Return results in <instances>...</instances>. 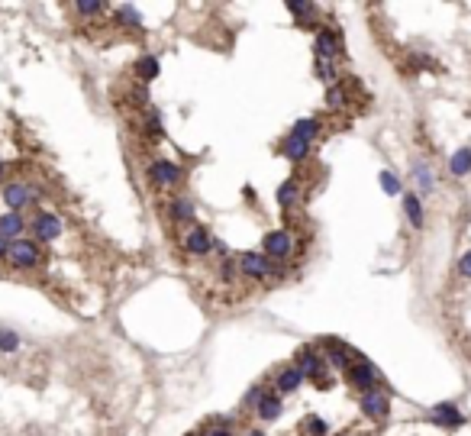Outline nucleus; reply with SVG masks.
<instances>
[{
    "label": "nucleus",
    "instance_id": "nucleus-1",
    "mask_svg": "<svg viewBox=\"0 0 471 436\" xmlns=\"http://www.w3.org/2000/svg\"><path fill=\"white\" fill-rule=\"evenodd\" d=\"M7 265L16 268V272H30V268L42 265V249H39L36 239H16V243L7 246Z\"/></svg>",
    "mask_w": 471,
    "mask_h": 436
},
{
    "label": "nucleus",
    "instance_id": "nucleus-2",
    "mask_svg": "<svg viewBox=\"0 0 471 436\" xmlns=\"http://www.w3.org/2000/svg\"><path fill=\"white\" fill-rule=\"evenodd\" d=\"M297 368H300V375L304 378H313L319 382V388H329V365H326V356L313 346H304V349L297 352Z\"/></svg>",
    "mask_w": 471,
    "mask_h": 436
},
{
    "label": "nucleus",
    "instance_id": "nucleus-3",
    "mask_svg": "<svg viewBox=\"0 0 471 436\" xmlns=\"http://www.w3.org/2000/svg\"><path fill=\"white\" fill-rule=\"evenodd\" d=\"M239 272H243L245 278H252V281H265L268 275L281 278V268H274V262L262 253H243V259H239Z\"/></svg>",
    "mask_w": 471,
    "mask_h": 436
},
{
    "label": "nucleus",
    "instance_id": "nucleus-4",
    "mask_svg": "<svg viewBox=\"0 0 471 436\" xmlns=\"http://www.w3.org/2000/svg\"><path fill=\"white\" fill-rule=\"evenodd\" d=\"M345 382H349L355 391H362V394H365V391H374L378 388V368H374L368 359H355L349 368H345Z\"/></svg>",
    "mask_w": 471,
    "mask_h": 436
},
{
    "label": "nucleus",
    "instance_id": "nucleus-5",
    "mask_svg": "<svg viewBox=\"0 0 471 436\" xmlns=\"http://www.w3.org/2000/svg\"><path fill=\"white\" fill-rule=\"evenodd\" d=\"M262 249L271 262H288L294 255V236H290V230H271L262 239Z\"/></svg>",
    "mask_w": 471,
    "mask_h": 436
},
{
    "label": "nucleus",
    "instance_id": "nucleus-6",
    "mask_svg": "<svg viewBox=\"0 0 471 436\" xmlns=\"http://www.w3.org/2000/svg\"><path fill=\"white\" fill-rule=\"evenodd\" d=\"M358 411L365 413V417H372V420H388L391 417V398L381 388L365 391V394L358 398Z\"/></svg>",
    "mask_w": 471,
    "mask_h": 436
},
{
    "label": "nucleus",
    "instance_id": "nucleus-7",
    "mask_svg": "<svg viewBox=\"0 0 471 436\" xmlns=\"http://www.w3.org/2000/svg\"><path fill=\"white\" fill-rule=\"evenodd\" d=\"M32 200H36V188H30V184H23V181L4 184V204L10 207V214H20V210L30 207Z\"/></svg>",
    "mask_w": 471,
    "mask_h": 436
},
{
    "label": "nucleus",
    "instance_id": "nucleus-8",
    "mask_svg": "<svg viewBox=\"0 0 471 436\" xmlns=\"http://www.w3.org/2000/svg\"><path fill=\"white\" fill-rule=\"evenodd\" d=\"M184 253L188 255H210L213 253V236H210V230H207V226H197V223H194V226H188V233H184Z\"/></svg>",
    "mask_w": 471,
    "mask_h": 436
},
{
    "label": "nucleus",
    "instance_id": "nucleus-9",
    "mask_svg": "<svg viewBox=\"0 0 471 436\" xmlns=\"http://www.w3.org/2000/svg\"><path fill=\"white\" fill-rule=\"evenodd\" d=\"M149 178H152L155 188H175V184H181L184 171L178 169L175 162H168V159H159L149 165Z\"/></svg>",
    "mask_w": 471,
    "mask_h": 436
},
{
    "label": "nucleus",
    "instance_id": "nucleus-10",
    "mask_svg": "<svg viewBox=\"0 0 471 436\" xmlns=\"http://www.w3.org/2000/svg\"><path fill=\"white\" fill-rule=\"evenodd\" d=\"M32 239H36V243H55V239L61 236V220L55 214H36L32 217Z\"/></svg>",
    "mask_w": 471,
    "mask_h": 436
},
{
    "label": "nucleus",
    "instance_id": "nucleus-11",
    "mask_svg": "<svg viewBox=\"0 0 471 436\" xmlns=\"http://www.w3.org/2000/svg\"><path fill=\"white\" fill-rule=\"evenodd\" d=\"M255 417H259L262 423H271L281 417V394L278 391H262L259 404H255Z\"/></svg>",
    "mask_w": 471,
    "mask_h": 436
},
{
    "label": "nucleus",
    "instance_id": "nucleus-12",
    "mask_svg": "<svg viewBox=\"0 0 471 436\" xmlns=\"http://www.w3.org/2000/svg\"><path fill=\"white\" fill-rule=\"evenodd\" d=\"M323 349H326V365L329 368H349L352 362V352L345 343H339V339H323Z\"/></svg>",
    "mask_w": 471,
    "mask_h": 436
},
{
    "label": "nucleus",
    "instance_id": "nucleus-13",
    "mask_svg": "<svg viewBox=\"0 0 471 436\" xmlns=\"http://www.w3.org/2000/svg\"><path fill=\"white\" fill-rule=\"evenodd\" d=\"M300 384H304V375H300L297 365H284L281 372L274 375V391H278V394H294Z\"/></svg>",
    "mask_w": 471,
    "mask_h": 436
},
{
    "label": "nucleus",
    "instance_id": "nucleus-14",
    "mask_svg": "<svg viewBox=\"0 0 471 436\" xmlns=\"http://www.w3.org/2000/svg\"><path fill=\"white\" fill-rule=\"evenodd\" d=\"M429 417H433V423H439V427H448V430H455V427H462V423H465V413L458 411L455 404H448V401H446V404H436Z\"/></svg>",
    "mask_w": 471,
    "mask_h": 436
},
{
    "label": "nucleus",
    "instance_id": "nucleus-15",
    "mask_svg": "<svg viewBox=\"0 0 471 436\" xmlns=\"http://www.w3.org/2000/svg\"><path fill=\"white\" fill-rule=\"evenodd\" d=\"M313 49H317V59L333 61L339 55V36L333 30H319L317 39H313Z\"/></svg>",
    "mask_w": 471,
    "mask_h": 436
},
{
    "label": "nucleus",
    "instance_id": "nucleus-16",
    "mask_svg": "<svg viewBox=\"0 0 471 436\" xmlns=\"http://www.w3.org/2000/svg\"><path fill=\"white\" fill-rule=\"evenodd\" d=\"M168 217H171V223H190L194 226L197 210H194V204L188 198H171L168 200Z\"/></svg>",
    "mask_w": 471,
    "mask_h": 436
},
{
    "label": "nucleus",
    "instance_id": "nucleus-17",
    "mask_svg": "<svg viewBox=\"0 0 471 436\" xmlns=\"http://www.w3.org/2000/svg\"><path fill=\"white\" fill-rule=\"evenodd\" d=\"M23 214H4L0 217V236L7 239V243H16V239H23Z\"/></svg>",
    "mask_w": 471,
    "mask_h": 436
},
{
    "label": "nucleus",
    "instance_id": "nucleus-18",
    "mask_svg": "<svg viewBox=\"0 0 471 436\" xmlns=\"http://www.w3.org/2000/svg\"><path fill=\"white\" fill-rule=\"evenodd\" d=\"M310 149H313V143L297 139V136H288L281 143V155H284V159H290V162H304L307 155H310Z\"/></svg>",
    "mask_w": 471,
    "mask_h": 436
},
{
    "label": "nucleus",
    "instance_id": "nucleus-19",
    "mask_svg": "<svg viewBox=\"0 0 471 436\" xmlns=\"http://www.w3.org/2000/svg\"><path fill=\"white\" fill-rule=\"evenodd\" d=\"M403 214L413 230H423V198L420 194H403Z\"/></svg>",
    "mask_w": 471,
    "mask_h": 436
},
{
    "label": "nucleus",
    "instance_id": "nucleus-20",
    "mask_svg": "<svg viewBox=\"0 0 471 436\" xmlns=\"http://www.w3.org/2000/svg\"><path fill=\"white\" fill-rule=\"evenodd\" d=\"M413 181H417V194H429L436 188V178L426 162H413Z\"/></svg>",
    "mask_w": 471,
    "mask_h": 436
},
{
    "label": "nucleus",
    "instance_id": "nucleus-21",
    "mask_svg": "<svg viewBox=\"0 0 471 436\" xmlns=\"http://www.w3.org/2000/svg\"><path fill=\"white\" fill-rule=\"evenodd\" d=\"M278 204H281L284 210H290V207L300 204V184H297L294 178H288V181L278 188Z\"/></svg>",
    "mask_w": 471,
    "mask_h": 436
},
{
    "label": "nucleus",
    "instance_id": "nucleus-22",
    "mask_svg": "<svg viewBox=\"0 0 471 436\" xmlns=\"http://www.w3.org/2000/svg\"><path fill=\"white\" fill-rule=\"evenodd\" d=\"M317 133H319V120H317V116H304V120H297V123H294V130H290V136L313 143V139H317Z\"/></svg>",
    "mask_w": 471,
    "mask_h": 436
},
{
    "label": "nucleus",
    "instance_id": "nucleus-23",
    "mask_svg": "<svg viewBox=\"0 0 471 436\" xmlns=\"http://www.w3.org/2000/svg\"><path fill=\"white\" fill-rule=\"evenodd\" d=\"M159 71H161V65H159V59H155V55H142V59L136 61L139 81H155V78H159Z\"/></svg>",
    "mask_w": 471,
    "mask_h": 436
},
{
    "label": "nucleus",
    "instance_id": "nucleus-24",
    "mask_svg": "<svg viewBox=\"0 0 471 436\" xmlns=\"http://www.w3.org/2000/svg\"><path fill=\"white\" fill-rule=\"evenodd\" d=\"M116 20H120V26H130V30H142V16H139L136 7H130V4H120V7H114Z\"/></svg>",
    "mask_w": 471,
    "mask_h": 436
},
{
    "label": "nucleus",
    "instance_id": "nucleus-25",
    "mask_svg": "<svg viewBox=\"0 0 471 436\" xmlns=\"http://www.w3.org/2000/svg\"><path fill=\"white\" fill-rule=\"evenodd\" d=\"M448 171L458 175V178L468 175V171H471V149H458V152L448 159Z\"/></svg>",
    "mask_w": 471,
    "mask_h": 436
},
{
    "label": "nucleus",
    "instance_id": "nucleus-26",
    "mask_svg": "<svg viewBox=\"0 0 471 436\" xmlns=\"http://www.w3.org/2000/svg\"><path fill=\"white\" fill-rule=\"evenodd\" d=\"M71 10H75L78 16H104L106 13V4H100V0H78Z\"/></svg>",
    "mask_w": 471,
    "mask_h": 436
},
{
    "label": "nucleus",
    "instance_id": "nucleus-27",
    "mask_svg": "<svg viewBox=\"0 0 471 436\" xmlns=\"http://www.w3.org/2000/svg\"><path fill=\"white\" fill-rule=\"evenodd\" d=\"M317 78L323 81L326 87H333L336 81H339V71L333 68V61H326V59H317Z\"/></svg>",
    "mask_w": 471,
    "mask_h": 436
},
{
    "label": "nucleus",
    "instance_id": "nucleus-28",
    "mask_svg": "<svg viewBox=\"0 0 471 436\" xmlns=\"http://www.w3.org/2000/svg\"><path fill=\"white\" fill-rule=\"evenodd\" d=\"M400 178L394 175V171H381V191L384 194H400Z\"/></svg>",
    "mask_w": 471,
    "mask_h": 436
},
{
    "label": "nucleus",
    "instance_id": "nucleus-29",
    "mask_svg": "<svg viewBox=\"0 0 471 436\" xmlns=\"http://www.w3.org/2000/svg\"><path fill=\"white\" fill-rule=\"evenodd\" d=\"M326 107H329V110H339V107H345V91H342L339 85L326 87Z\"/></svg>",
    "mask_w": 471,
    "mask_h": 436
},
{
    "label": "nucleus",
    "instance_id": "nucleus-30",
    "mask_svg": "<svg viewBox=\"0 0 471 436\" xmlns=\"http://www.w3.org/2000/svg\"><path fill=\"white\" fill-rule=\"evenodd\" d=\"M20 349V337L13 329H0V352H16Z\"/></svg>",
    "mask_w": 471,
    "mask_h": 436
},
{
    "label": "nucleus",
    "instance_id": "nucleus-31",
    "mask_svg": "<svg viewBox=\"0 0 471 436\" xmlns=\"http://www.w3.org/2000/svg\"><path fill=\"white\" fill-rule=\"evenodd\" d=\"M288 10L297 16V20H310V16H317V4H288Z\"/></svg>",
    "mask_w": 471,
    "mask_h": 436
},
{
    "label": "nucleus",
    "instance_id": "nucleus-32",
    "mask_svg": "<svg viewBox=\"0 0 471 436\" xmlns=\"http://www.w3.org/2000/svg\"><path fill=\"white\" fill-rule=\"evenodd\" d=\"M145 130H149V136H161V116L155 110L145 114Z\"/></svg>",
    "mask_w": 471,
    "mask_h": 436
},
{
    "label": "nucleus",
    "instance_id": "nucleus-33",
    "mask_svg": "<svg viewBox=\"0 0 471 436\" xmlns=\"http://www.w3.org/2000/svg\"><path fill=\"white\" fill-rule=\"evenodd\" d=\"M458 275H462V278H471V249L462 255V259H458Z\"/></svg>",
    "mask_w": 471,
    "mask_h": 436
},
{
    "label": "nucleus",
    "instance_id": "nucleus-34",
    "mask_svg": "<svg viewBox=\"0 0 471 436\" xmlns=\"http://www.w3.org/2000/svg\"><path fill=\"white\" fill-rule=\"evenodd\" d=\"M220 275H223V281H236V262L233 259H226V262H223V272H220Z\"/></svg>",
    "mask_w": 471,
    "mask_h": 436
},
{
    "label": "nucleus",
    "instance_id": "nucleus-35",
    "mask_svg": "<svg viewBox=\"0 0 471 436\" xmlns=\"http://www.w3.org/2000/svg\"><path fill=\"white\" fill-rule=\"evenodd\" d=\"M307 430L310 433H326V423L319 420V417H307Z\"/></svg>",
    "mask_w": 471,
    "mask_h": 436
},
{
    "label": "nucleus",
    "instance_id": "nucleus-36",
    "mask_svg": "<svg viewBox=\"0 0 471 436\" xmlns=\"http://www.w3.org/2000/svg\"><path fill=\"white\" fill-rule=\"evenodd\" d=\"M207 436H236V433L229 427H210V433H207Z\"/></svg>",
    "mask_w": 471,
    "mask_h": 436
},
{
    "label": "nucleus",
    "instance_id": "nucleus-37",
    "mask_svg": "<svg viewBox=\"0 0 471 436\" xmlns=\"http://www.w3.org/2000/svg\"><path fill=\"white\" fill-rule=\"evenodd\" d=\"M7 178V162H0V181Z\"/></svg>",
    "mask_w": 471,
    "mask_h": 436
},
{
    "label": "nucleus",
    "instance_id": "nucleus-38",
    "mask_svg": "<svg viewBox=\"0 0 471 436\" xmlns=\"http://www.w3.org/2000/svg\"><path fill=\"white\" fill-rule=\"evenodd\" d=\"M245 436H265V433H262V430H249V433H245Z\"/></svg>",
    "mask_w": 471,
    "mask_h": 436
},
{
    "label": "nucleus",
    "instance_id": "nucleus-39",
    "mask_svg": "<svg viewBox=\"0 0 471 436\" xmlns=\"http://www.w3.org/2000/svg\"><path fill=\"white\" fill-rule=\"evenodd\" d=\"M188 436H200V433H188Z\"/></svg>",
    "mask_w": 471,
    "mask_h": 436
}]
</instances>
